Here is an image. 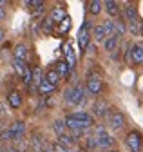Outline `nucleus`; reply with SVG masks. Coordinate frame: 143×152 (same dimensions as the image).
I'll return each instance as SVG.
<instances>
[{"label": "nucleus", "mask_w": 143, "mask_h": 152, "mask_svg": "<svg viewBox=\"0 0 143 152\" xmlns=\"http://www.w3.org/2000/svg\"><path fill=\"white\" fill-rule=\"evenodd\" d=\"M89 40H91V22H85L78 33V45L80 51H85L89 47Z\"/></svg>", "instance_id": "obj_4"}, {"label": "nucleus", "mask_w": 143, "mask_h": 152, "mask_svg": "<svg viewBox=\"0 0 143 152\" xmlns=\"http://www.w3.org/2000/svg\"><path fill=\"white\" fill-rule=\"evenodd\" d=\"M26 58H27V45L26 44H18L15 47V60L26 62Z\"/></svg>", "instance_id": "obj_17"}, {"label": "nucleus", "mask_w": 143, "mask_h": 152, "mask_svg": "<svg viewBox=\"0 0 143 152\" xmlns=\"http://www.w3.org/2000/svg\"><path fill=\"white\" fill-rule=\"evenodd\" d=\"M44 78H45V76H44V72H42V69H33V85L34 87H36V91H38V87H40V83L44 82Z\"/></svg>", "instance_id": "obj_21"}, {"label": "nucleus", "mask_w": 143, "mask_h": 152, "mask_svg": "<svg viewBox=\"0 0 143 152\" xmlns=\"http://www.w3.org/2000/svg\"><path fill=\"white\" fill-rule=\"evenodd\" d=\"M24 83L26 85H31L33 83V69H29V67H27V71L24 74Z\"/></svg>", "instance_id": "obj_33"}, {"label": "nucleus", "mask_w": 143, "mask_h": 152, "mask_svg": "<svg viewBox=\"0 0 143 152\" xmlns=\"http://www.w3.org/2000/svg\"><path fill=\"white\" fill-rule=\"evenodd\" d=\"M131 60L134 64H143V44H134L131 47Z\"/></svg>", "instance_id": "obj_10"}, {"label": "nucleus", "mask_w": 143, "mask_h": 152, "mask_svg": "<svg viewBox=\"0 0 143 152\" xmlns=\"http://www.w3.org/2000/svg\"><path fill=\"white\" fill-rule=\"evenodd\" d=\"M101 7H103V4L100 2V0H93V2H89V13L91 15H100V11H101Z\"/></svg>", "instance_id": "obj_25"}, {"label": "nucleus", "mask_w": 143, "mask_h": 152, "mask_svg": "<svg viewBox=\"0 0 143 152\" xmlns=\"http://www.w3.org/2000/svg\"><path fill=\"white\" fill-rule=\"evenodd\" d=\"M85 148H89V150H94V148H98V141H96V136L85 138Z\"/></svg>", "instance_id": "obj_29"}, {"label": "nucleus", "mask_w": 143, "mask_h": 152, "mask_svg": "<svg viewBox=\"0 0 143 152\" xmlns=\"http://www.w3.org/2000/svg\"><path fill=\"white\" fill-rule=\"evenodd\" d=\"M114 26H116V34H118V36L125 34V31H127V27H125L123 20H118V22H114Z\"/></svg>", "instance_id": "obj_31"}, {"label": "nucleus", "mask_w": 143, "mask_h": 152, "mask_svg": "<svg viewBox=\"0 0 143 152\" xmlns=\"http://www.w3.org/2000/svg\"><path fill=\"white\" fill-rule=\"evenodd\" d=\"M69 29H71V18H69V16H65L63 20L60 22V31H62V33H67Z\"/></svg>", "instance_id": "obj_30"}, {"label": "nucleus", "mask_w": 143, "mask_h": 152, "mask_svg": "<svg viewBox=\"0 0 143 152\" xmlns=\"http://www.w3.org/2000/svg\"><path fill=\"white\" fill-rule=\"evenodd\" d=\"M101 87H103V80L98 72H91L87 76V91L91 94H100Z\"/></svg>", "instance_id": "obj_2"}, {"label": "nucleus", "mask_w": 143, "mask_h": 152, "mask_svg": "<svg viewBox=\"0 0 143 152\" xmlns=\"http://www.w3.org/2000/svg\"><path fill=\"white\" fill-rule=\"evenodd\" d=\"M123 125H125V116L120 110L109 112V127L112 130H120V129H123Z\"/></svg>", "instance_id": "obj_5"}, {"label": "nucleus", "mask_w": 143, "mask_h": 152, "mask_svg": "<svg viewBox=\"0 0 143 152\" xmlns=\"http://www.w3.org/2000/svg\"><path fill=\"white\" fill-rule=\"evenodd\" d=\"M44 80H45L47 83H51V85H55V87H56L58 82H60V74H58L55 69H49V71L45 72V78H44Z\"/></svg>", "instance_id": "obj_18"}, {"label": "nucleus", "mask_w": 143, "mask_h": 152, "mask_svg": "<svg viewBox=\"0 0 143 152\" xmlns=\"http://www.w3.org/2000/svg\"><path fill=\"white\" fill-rule=\"evenodd\" d=\"M49 16L53 18V22H55V24H56V22L60 24L67 15H65V9H63V7H55V9L51 11V15H49Z\"/></svg>", "instance_id": "obj_19"}, {"label": "nucleus", "mask_w": 143, "mask_h": 152, "mask_svg": "<svg viewBox=\"0 0 143 152\" xmlns=\"http://www.w3.org/2000/svg\"><path fill=\"white\" fill-rule=\"evenodd\" d=\"M74 138L71 136V134H63V136H58V145H62V147H65V148H71L74 145Z\"/></svg>", "instance_id": "obj_20"}, {"label": "nucleus", "mask_w": 143, "mask_h": 152, "mask_svg": "<svg viewBox=\"0 0 143 152\" xmlns=\"http://www.w3.org/2000/svg\"><path fill=\"white\" fill-rule=\"evenodd\" d=\"M6 16V9H4V6H0V20Z\"/></svg>", "instance_id": "obj_36"}, {"label": "nucleus", "mask_w": 143, "mask_h": 152, "mask_svg": "<svg viewBox=\"0 0 143 152\" xmlns=\"http://www.w3.org/2000/svg\"><path fill=\"white\" fill-rule=\"evenodd\" d=\"M40 152H53V150H40Z\"/></svg>", "instance_id": "obj_39"}, {"label": "nucleus", "mask_w": 143, "mask_h": 152, "mask_svg": "<svg viewBox=\"0 0 143 152\" xmlns=\"http://www.w3.org/2000/svg\"><path fill=\"white\" fill-rule=\"evenodd\" d=\"M118 40H120V36L118 34H112V36H107L105 38V42H103V47H105V51H114L116 49V45H118Z\"/></svg>", "instance_id": "obj_15"}, {"label": "nucleus", "mask_w": 143, "mask_h": 152, "mask_svg": "<svg viewBox=\"0 0 143 152\" xmlns=\"http://www.w3.org/2000/svg\"><path fill=\"white\" fill-rule=\"evenodd\" d=\"M65 56H67V60H65V62H67L71 67H73V65H74V62H76V56H74V53H73V49H71V45H69V44L65 45Z\"/></svg>", "instance_id": "obj_28"}, {"label": "nucleus", "mask_w": 143, "mask_h": 152, "mask_svg": "<svg viewBox=\"0 0 143 152\" xmlns=\"http://www.w3.org/2000/svg\"><path fill=\"white\" fill-rule=\"evenodd\" d=\"M83 102H85V89L78 83V85L73 87V91H71V100H69V103L71 105H80Z\"/></svg>", "instance_id": "obj_7"}, {"label": "nucleus", "mask_w": 143, "mask_h": 152, "mask_svg": "<svg viewBox=\"0 0 143 152\" xmlns=\"http://www.w3.org/2000/svg\"><path fill=\"white\" fill-rule=\"evenodd\" d=\"M125 141H127V147L132 152H141V148H143V138H141L139 132L131 130L129 134H127V138H125Z\"/></svg>", "instance_id": "obj_3"}, {"label": "nucleus", "mask_w": 143, "mask_h": 152, "mask_svg": "<svg viewBox=\"0 0 143 152\" xmlns=\"http://www.w3.org/2000/svg\"><path fill=\"white\" fill-rule=\"evenodd\" d=\"M96 141H98V148H111L114 147V138H111L109 134H105V130L100 127L98 129V136H96Z\"/></svg>", "instance_id": "obj_6"}, {"label": "nucleus", "mask_w": 143, "mask_h": 152, "mask_svg": "<svg viewBox=\"0 0 143 152\" xmlns=\"http://www.w3.org/2000/svg\"><path fill=\"white\" fill-rule=\"evenodd\" d=\"M103 7H105V11L109 13L111 16H118V15H120V6H118V2L107 0V2H103Z\"/></svg>", "instance_id": "obj_16"}, {"label": "nucleus", "mask_w": 143, "mask_h": 152, "mask_svg": "<svg viewBox=\"0 0 143 152\" xmlns=\"http://www.w3.org/2000/svg\"><path fill=\"white\" fill-rule=\"evenodd\" d=\"M53 130H55L58 136H63V134H65V130H67L65 121H63V120H56V121H53Z\"/></svg>", "instance_id": "obj_24"}, {"label": "nucleus", "mask_w": 143, "mask_h": 152, "mask_svg": "<svg viewBox=\"0 0 143 152\" xmlns=\"http://www.w3.org/2000/svg\"><path fill=\"white\" fill-rule=\"evenodd\" d=\"M107 110H109V103H107L103 98H98V100L94 102V105H93V112H94V116L101 118V116H105V114H107Z\"/></svg>", "instance_id": "obj_9"}, {"label": "nucleus", "mask_w": 143, "mask_h": 152, "mask_svg": "<svg viewBox=\"0 0 143 152\" xmlns=\"http://www.w3.org/2000/svg\"><path fill=\"white\" fill-rule=\"evenodd\" d=\"M53 152H73L71 148H65V147H62V145H58V143H55L53 145Z\"/></svg>", "instance_id": "obj_34"}, {"label": "nucleus", "mask_w": 143, "mask_h": 152, "mask_svg": "<svg viewBox=\"0 0 143 152\" xmlns=\"http://www.w3.org/2000/svg\"><path fill=\"white\" fill-rule=\"evenodd\" d=\"M63 121H65L67 129H71V130H85L89 127H93V123H94V120H93L91 114H87L83 110H78V112L69 114V116H65Z\"/></svg>", "instance_id": "obj_1"}, {"label": "nucleus", "mask_w": 143, "mask_h": 152, "mask_svg": "<svg viewBox=\"0 0 143 152\" xmlns=\"http://www.w3.org/2000/svg\"><path fill=\"white\" fill-rule=\"evenodd\" d=\"M55 71L60 74V78H63V76H67V74L71 72V65H69L65 60H60V62L55 64Z\"/></svg>", "instance_id": "obj_14"}, {"label": "nucleus", "mask_w": 143, "mask_h": 152, "mask_svg": "<svg viewBox=\"0 0 143 152\" xmlns=\"http://www.w3.org/2000/svg\"><path fill=\"white\" fill-rule=\"evenodd\" d=\"M31 7H38V9H42L44 7V2H42V0H29V2H27Z\"/></svg>", "instance_id": "obj_35"}, {"label": "nucleus", "mask_w": 143, "mask_h": 152, "mask_svg": "<svg viewBox=\"0 0 143 152\" xmlns=\"http://www.w3.org/2000/svg\"><path fill=\"white\" fill-rule=\"evenodd\" d=\"M93 36H94V40H96V42H105L107 34H105V29H103V26H101V24H100V26H96V27L93 29Z\"/></svg>", "instance_id": "obj_23"}, {"label": "nucleus", "mask_w": 143, "mask_h": 152, "mask_svg": "<svg viewBox=\"0 0 143 152\" xmlns=\"http://www.w3.org/2000/svg\"><path fill=\"white\" fill-rule=\"evenodd\" d=\"M9 130H11V134H13V138H15V140H20V138H24L26 123H24V121H20V120H16V121H13V123L9 125ZM15 140H13V141H15Z\"/></svg>", "instance_id": "obj_8"}, {"label": "nucleus", "mask_w": 143, "mask_h": 152, "mask_svg": "<svg viewBox=\"0 0 143 152\" xmlns=\"http://www.w3.org/2000/svg\"><path fill=\"white\" fill-rule=\"evenodd\" d=\"M13 67H15V72L24 78V74H26V71H27V64L22 62V60H13Z\"/></svg>", "instance_id": "obj_22"}, {"label": "nucleus", "mask_w": 143, "mask_h": 152, "mask_svg": "<svg viewBox=\"0 0 143 152\" xmlns=\"http://www.w3.org/2000/svg\"><path fill=\"white\" fill-rule=\"evenodd\" d=\"M53 27H55V22H53V18H51V16H47L45 20H44V33H49Z\"/></svg>", "instance_id": "obj_32"}, {"label": "nucleus", "mask_w": 143, "mask_h": 152, "mask_svg": "<svg viewBox=\"0 0 143 152\" xmlns=\"http://www.w3.org/2000/svg\"><path fill=\"white\" fill-rule=\"evenodd\" d=\"M26 150H27V141L24 138L11 141V147L7 148V152H26Z\"/></svg>", "instance_id": "obj_13"}, {"label": "nucleus", "mask_w": 143, "mask_h": 152, "mask_svg": "<svg viewBox=\"0 0 143 152\" xmlns=\"http://www.w3.org/2000/svg\"><path fill=\"white\" fill-rule=\"evenodd\" d=\"M7 103L13 107V109H20L22 107V94L18 91H11L7 94Z\"/></svg>", "instance_id": "obj_11"}, {"label": "nucleus", "mask_w": 143, "mask_h": 152, "mask_svg": "<svg viewBox=\"0 0 143 152\" xmlns=\"http://www.w3.org/2000/svg\"><path fill=\"white\" fill-rule=\"evenodd\" d=\"M55 85H51V83H47L45 80L40 83V87H38V92H42V94H51V92H55Z\"/></svg>", "instance_id": "obj_27"}, {"label": "nucleus", "mask_w": 143, "mask_h": 152, "mask_svg": "<svg viewBox=\"0 0 143 152\" xmlns=\"http://www.w3.org/2000/svg\"><path fill=\"white\" fill-rule=\"evenodd\" d=\"M123 15H125V20H127V24L139 22V20H138V9H136L134 6H127V7H125V11H123Z\"/></svg>", "instance_id": "obj_12"}, {"label": "nucleus", "mask_w": 143, "mask_h": 152, "mask_svg": "<svg viewBox=\"0 0 143 152\" xmlns=\"http://www.w3.org/2000/svg\"><path fill=\"white\" fill-rule=\"evenodd\" d=\"M141 33H143V27H141Z\"/></svg>", "instance_id": "obj_42"}, {"label": "nucleus", "mask_w": 143, "mask_h": 152, "mask_svg": "<svg viewBox=\"0 0 143 152\" xmlns=\"http://www.w3.org/2000/svg\"><path fill=\"white\" fill-rule=\"evenodd\" d=\"M0 152H7V148H0Z\"/></svg>", "instance_id": "obj_38"}, {"label": "nucleus", "mask_w": 143, "mask_h": 152, "mask_svg": "<svg viewBox=\"0 0 143 152\" xmlns=\"http://www.w3.org/2000/svg\"><path fill=\"white\" fill-rule=\"evenodd\" d=\"M82 152H91V150H82Z\"/></svg>", "instance_id": "obj_40"}, {"label": "nucleus", "mask_w": 143, "mask_h": 152, "mask_svg": "<svg viewBox=\"0 0 143 152\" xmlns=\"http://www.w3.org/2000/svg\"><path fill=\"white\" fill-rule=\"evenodd\" d=\"M101 26H103V29H105V34H107V36L116 34V26H114V22H112V20H105Z\"/></svg>", "instance_id": "obj_26"}, {"label": "nucleus", "mask_w": 143, "mask_h": 152, "mask_svg": "<svg viewBox=\"0 0 143 152\" xmlns=\"http://www.w3.org/2000/svg\"><path fill=\"white\" fill-rule=\"evenodd\" d=\"M109 152H118V150H109Z\"/></svg>", "instance_id": "obj_41"}, {"label": "nucleus", "mask_w": 143, "mask_h": 152, "mask_svg": "<svg viewBox=\"0 0 143 152\" xmlns=\"http://www.w3.org/2000/svg\"><path fill=\"white\" fill-rule=\"evenodd\" d=\"M2 40H4V29L0 27V42H2Z\"/></svg>", "instance_id": "obj_37"}]
</instances>
